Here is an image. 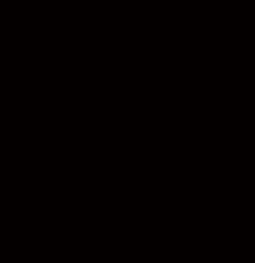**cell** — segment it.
<instances>
[]
</instances>
